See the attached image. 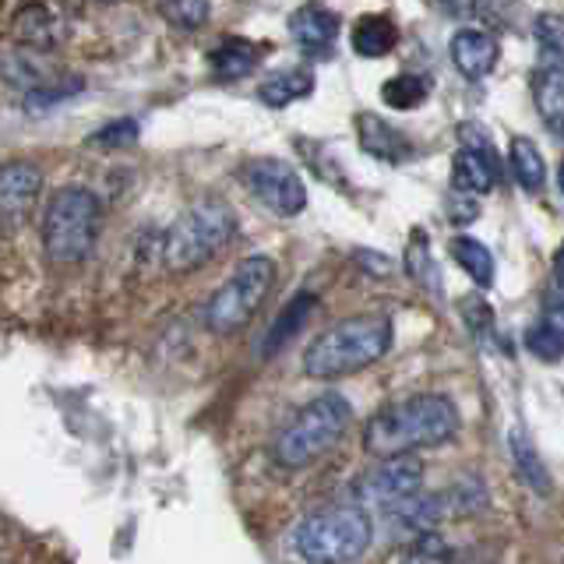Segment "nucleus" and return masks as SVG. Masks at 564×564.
Returning <instances> with one entry per match:
<instances>
[{"instance_id":"f257e3e1","label":"nucleus","mask_w":564,"mask_h":564,"mask_svg":"<svg viewBox=\"0 0 564 564\" xmlns=\"http://www.w3.org/2000/svg\"><path fill=\"white\" fill-rule=\"evenodd\" d=\"M458 405L448 395L420 392L395 405H384L378 416H370L364 431V448L378 458L388 455H416L423 448L448 445L458 434Z\"/></svg>"},{"instance_id":"f03ea898","label":"nucleus","mask_w":564,"mask_h":564,"mask_svg":"<svg viewBox=\"0 0 564 564\" xmlns=\"http://www.w3.org/2000/svg\"><path fill=\"white\" fill-rule=\"evenodd\" d=\"M392 317L384 314H352L346 322L325 328L304 352V375L317 381L349 378L357 370L378 364L392 349Z\"/></svg>"},{"instance_id":"7ed1b4c3","label":"nucleus","mask_w":564,"mask_h":564,"mask_svg":"<svg viewBox=\"0 0 564 564\" xmlns=\"http://www.w3.org/2000/svg\"><path fill=\"white\" fill-rule=\"evenodd\" d=\"M375 540L370 511L357 501H335L311 511L296 525V554L307 564H352L367 554Z\"/></svg>"},{"instance_id":"20e7f679","label":"nucleus","mask_w":564,"mask_h":564,"mask_svg":"<svg viewBox=\"0 0 564 564\" xmlns=\"http://www.w3.org/2000/svg\"><path fill=\"white\" fill-rule=\"evenodd\" d=\"M102 205L88 187H61L43 212V251L53 264H78L93 254Z\"/></svg>"},{"instance_id":"39448f33","label":"nucleus","mask_w":564,"mask_h":564,"mask_svg":"<svg viewBox=\"0 0 564 564\" xmlns=\"http://www.w3.org/2000/svg\"><path fill=\"white\" fill-rule=\"evenodd\" d=\"M234 234H237V216L229 205L216 198L191 205L184 216L166 229V240H163L166 269L176 275L202 269V264H208L229 240H234Z\"/></svg>"},{"instance_id":"423d86ee","label":"nucleus","mask_w":564,"mask_h":564,"mask_svg":"<svg viewBox=\"0 0 564 564\" xmlns=\"http://www.w3.org/2000/svg\"><path fill=\"white\" fill-rule=\"evenodd\" d=\"M349 423V402L339 392H325L311 399L286 427L279 431L272 455L279 466L286 469H304L314 458H322L325 452L335 448V441L346 434Z\"/></svg>"},{"instance_id":"0eeeda50","label":"nucleus","mask_w":564,"mask_h":564,"mask_svg":"<svg viewBox=\"0 0 564 564\" xmlns=\"http://www.w3.org/2000/svg\"><path fill=\"white\" fill-rule=\"evenodd\" d=\"M272 286H275V261L269 254L243 258L234 269V275H229L205 304V325L216 335L240 332L258 314V307L264 304V296L272 293Z\"/></svg>"},{"instance_id":"6e6552de","label":"nucleus","mask_w":564,"mask_h":564,"mask_svg":"<svg viewBox=\"0 0 564 564\" xmlns=\"http://www.w3.org/2000/svg\"><path fill=\"white\" fill-rule=\"evenodd\" d=\"M240 181L264 208H272L275 216H300V212L307 208L304 176H300L296 166H290L286 159H275V155L247 159L240 166Z\"/></svg>"},{"instance_id":"1a4fd4ad","label":"nucleus","mask_w":564,"mask_h":564,"mask_svg":"<svg viewBox=\"0 0 564 564\" xmlns=\"http://www.w3.org/2000/svg\"><path fill=\"white\" fill-rule=\"evenodd\" d=\"M423 487V463L416 455H388L375 469H367L352 494H357V505H392L399 498H410Z\"/></svg>"},{"instance_id":"9d476101","label":"nucleus","mask_w":564,"mask_h":564,"mask_svg":"<svg viewBox=\"0 0 564 564\" xmlns=\"http://www.w3.org/2000/svg\"><path fill=\"white\" fill-rule=\"evenodd\" d=\"M43 194V170L29 159L0 163V234H14L32 216Z\"/></svg>"},{"instance_id":"9b49d317","label":"nucleus","mask_w":564,"mask_h":564,"mask_svg":"<svg viewBox=\"0 0 564 564\" xmlns=\"http://www.w3.org/2000/svg\"><path fill=\"white\" fill-rule=\"evenodd\" d=\"M458 138H463V149H458L455 163H452V187L463 194H487L498 187V155L490 149V138L476 128V123H463L458 128Z\"/></svg>"},{"instance_id":"f8f14e48","label":"nucleus","mask_w":564,"mask_h":564,"mask_svg":"<svg viewBox=\"0 0 564 564\" xmlns=\"http://www.w3.org/2000/svg\"><path fill=\"white\" fill-rule=\"evenodd\" d=\"M452 64L466 82H484L501 57V43L484 29H458L448 43Z\"/></svg>"},{"instance_id":"ddd939ff","label":"nucleus","mask_w":564,"mask_h":564,"mask_svg":"<svg viewBox=\"0 0 564 564\" xmlns=\"http://www.w3.org/2000/svg\"><path fill=\"white\" fill-rule=\"evenodd\" d=\"M290 35L307 57H322L339 40V18L322 4H304L290 14Z\"/></svg>"},{"instance_id":"4468645a","label":"nucleus","mask_w":564,"mask_h":564,"mask_svg":"<svg viewBox=\"0 0 564 564\" xmlns=\"http://www.w3.org/2000/svg\"><path fill=\"white\" fill-rule=\"evenodd\" d=\"M445 498L441 494H410V498H399L392 505H384V519L392 522L402 533H431V529L445 519Z\"/></svg>"},{"instance_id":"2eb2a0df","label":"nucleus","mask_w":564,"mask_h":564,"mask_svg":"<svg viewBox=\"0 0 564 564\" xmlns=\"http://www.w3.org/2000/svg\"><path fill=\"white\" fill-rule=\"evenodd\" d=\"M357 138L360 149L375 159H384V163H405L413 155V141L405 138L399 128H392L388 120H381L378 113H360L357 117Z\"/></svg>"},{"instance_id":"dca6fc26","label":"nucleus","mask_w":564,"mask_h":564,"mask_svg":"<svg viewBox=\"0 0 564 564\" xmlns=\"http://www.w3.org/2000/svg\"><path fill=\"white\" fill-rule=\"evenodd\" d=\"M317 311V293L304 290V293H296L286 307L279 311V317L272 322L269 335H264V343H261V357H275L279 349H286L293 339H296V332L307 325V317Z\"/></svg>"},{"instance_id":"f3484780","label":"nucleus","mask_w":564,"mask_h":564,"mask_svg":"<svg viewBox=\"0 0 564 564\" xmlns=\"http://www.w3.org/2000/svg\"><path fill=\"white\" fill-rule=\"evenodd\" d=\"M261 46H254L251 40H240V35H229L216 50L208 53V64L216 70V78L223 82H240L258 67Z\"/></svg>"},{"instance_id":"a211bd4d","label":"nucleus","mask_w":564,"mask_h":564,"mask_svg":"<svg viewBox=\"0 0 564 564\" xmlns=\"http://www.w3.org/2000/svg\"><path fill=\"white\" fill-rule=\"evenodd\" d=\"M314 93V70L307 67H293V70H279V75H269L258 85V99L272 110H282L296 99H307Z\"/></svg>"},{"instance_id":"6ab92c4d","label":"nucleus","mask_w":564,"mask_h":564,"mask_svg":"<svg viewBox=\"0 0 564 564\" xmlns=\"http://www.w3.org/2000/svg\"><path fill=\"white\" fill-rule=\"evenodd\" d=\"M352 50L360 53V57H370V61H378V57H388V53L395 50L399 43V29L392 18H384V14H364L357 25H352Z\"/></svg>"},{"instance_id":"aec40b11","label":"nucleus","mask_w":564,"mask_h":564,"mask_svg":"<svg viewBox=\"0 0 564 564\" xmlns=\"http://www.w3.org/2000/svg\"><path fill=\"white\" fill-rule=\"evenodd\" d=\"M508 163H511V173H516V184L529 194H540L543 184H546V163L540 149L533 145L529 138L516 134L508 145Z\"/></svg>"},{"instance_id":"412c9836","label":"nucleus","mask_w":564,"mask_h":564,"mask_svg":"<svg viewBox=\"0 0 564 564\" xmlns=\"http://www.w3.org/2000/svg\"><path fill=\"white\" fill-rule=\"evenodd\" d=\"M533 99H536L540 120L554 134H561V120H564V70L561 67H540Z\"/></svg>"},{"instance_id":"4be33fe9","label":"nucleus","mask_w":564,"mask_h":564,"mask_svg":"<svg viewBox=\"0 0 564 564\" xmlns=\"http://www.w3.org/2000/svg\"><path fill=\"white\" fill-rule=\"evenodd\" d=\"M448 251L458 261V269H463L476 282V286H480V290L494 286V254L487 251L480 240H473V237H452Z\"/></svg>"},{"instance_id":"5701e85b","label":"nucleus","mask_w":564,"mask_h":564,"mask_svg":"<svg viewBox=\"0 0 564 564\" xmlns=\"http://www.w3.org/2000/svg\"><path fill=\"white\" fill-rule=\"evenodd\" d=\"M508 448H511V463L519 466V476L533 487L536 494L551 490V480H546V469H543V458L533 448V441L525 437V431H511L508 434Z\"/></svg>"},{"instance_id":"b1692460","label":"nucleus","mask_w":564,"mask_h":564,"mask_svg":"<svg viewBox=\"0 0 564 564\" xmlns=\"http://www.w3.org/2000/svg\"><path fill=\"white\" fill-rule=\"evenodd\" d=\"M427 96H431V82L423 75H399L381 85V99L392 110H416Z\"/></svg>"},{"instance_id":"393cba45","label":"nucleus","mask_w":564,"mask_h":564,"mask_svg":"<svg viewBox=\"0 0 564 564\" xmlns=\"http://www.w3.org/2000/svg\"><path fill=\"white\" fill-rule=\"evenodd\" d=\"M525 346L533 357L546 360V364H557L561 352H564V332H561V317H540V322L525 332Z\"/></svg>"},{"instance_id":"a878e982","label":"nucleus","mask_w":564,"mask_h":564,"mask_svg":"<svg viewBox=\"0 0 564 564\" xmlns=\"http://www.w3.org/2000/svg\"><path fill=\"white\" fill-rule=\"evenodd\" d=\"M405 272H410V279L416 282V286L441 293V275H437V264L431 258V243L420 234L410 240V247H405Z\"/></svg>"},{"instance_id":"bb28decb","label":"nucleus","mask_w":564,"mask_h":564,"mask_svg":"<svg viewBox=\"0 0 564 564\" xmlns=\"http://www.w3.org/2000/svg\"><path fill=\"white\" fill-rule=\"evenodd\" d=\"M399 564H458V557H455V546L431 529V533H420L410 546H405Z\"/></svg>"},{"instance_id":"cd10ccee","label":"nucleus","mask_w":564,"mask_h":564,"mask_svg":"<svg viewBox=\"0 0 564 564\" xmlns=\"http://www.w3.org/2000/svg\"><path fill=\"white\" fill-rule=\"evenodd\" d=\"M138 120L131 117H120V120H110L102 123L96 134L85 138V149H99V152H113V149H131L138 141Z\"/></svg>"},{"instance_id":"c85d7f7f","label":"nucleus","mask_w":564,"mask_h":564,"mask_svg":"<svg viewBox=\"0 0 564 564\" xmlns=\"http://www.w3.org/2000/svg\"><path fill=\"white\" fill-rule=\"evenodd\" d=\"M564 25L561 14L543 11L536 18V50H540V67H561V50H564Z\"/></svg>"},{"instance_id":"c756f323","label":"nucleus","mask_w":564,"mask_h":564,"mask_svg":"<svg viewBox=\"0 0 564 564\" xmlns=\"http://www.w3.org/2000/svg\"><path fill=\"white\" fill-rule=\"evenodd\" d=\"M159 11L176 29H202L208 22V0H159Z\"/></svg>"},{"instance_id":"7c9ffc66","label":"nucleus","mask_w":564,"mask_h":564,"mask_svg":"<svg viewBox=\"0 0 564 564\" xmlns=\"http://www.w3.org/2000/svg\"><path fill=\"white\" fill-rule=\"evenodd\" d=\"M463 314H466V322H469V328L476 332V335H487L490 332V307L484 304L480 296H466L463 300Z\"/></svg>"},{"instance_id":"2f4dec72","label":"nucleus","mask_w":564,"mask_h":564,"mask_svg":"<svg viewBox=\"0 0 564 564\" xmlns=\"http://www.w3.org/2000/svg\"><path fill=\"white\" fill-rule=\"evenodd\" d=\"M476 212H480V208H476V198H473V194L455 191V198H452V205H448V219L463 226V223H473V219H476Z\"/></svg>"},{"instance_id":"473e14b6","label":"nucleus","mask_w":564,"mask_h":564,"mask_svg":"<svg viewBox=\"0 0 564 564\" xmlns=\"http://www.w3.org/2000/svg\"><path fill=\"white\" fill-rule=\"evenodd\" d=\"M99 4H117V0H99Z\"/></svg>"}]
</instances>
